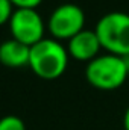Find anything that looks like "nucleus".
I'll list each match as a JSON object with an SVG mask.
<instances>
[{"label":"nucleus","instance_id":"1","mask_svg":"<svg viewBox=\"0 0 129 130\" xmlns=\"http://www.w3.org/2000/svg\"><path fill=\"white\" fill-rule=\"evenodd\" d=\"M68 52L58 39L44 38L31 47L29 67L44 80L61 77L68 67Z\"/></svg>","mask_w":129,"mask_h":130},{"label":"nucleus","instance_id":"2","mask_svg":"<svg viewBox=\"0 0 129 130\" xmlns=\"http://www.w3.org/2000/svg\"><path fill=\"white\" fill-rule=\"evenodd\" d=\"M129 76L125 59L117 55L103 53L90 61L85 68V77L97 89L112 91L120 88Z\"/></svg>","mask_w":129,"mask_h":130},{"label":"nucleus","instance_id":"3","mask_svg":"<svg viewBox=\"0 0 129 130\" xmlns=\"http://www.w3.org/2000/svg\"><path fill=\"white\" fill-rule=\"evenodd\" d=\"M94 30L106 53L122 58L129 55V14L119 11L105 14L97 21Z\"/></svg>","mask_w":129,"mask_h":130},{"label":"nucleus","instance_id":"4","mask_svg":"<svg viewBox=\"0 0 129 130\" xmlns=\"http://www.w3.org/2000/svg\"><path fill=\"white\" fill-rule=\"evenodd\" d=\"M47 29L55 39H70L85 29V14L79 5L61 3L56 6L49 20Z\"/></svg>","mask_w":129,"mask_h":130},{"label":"nucleus","instance_id":"5","mask_svg":"<svg viewBox=\"0 0 129 130\" xmlns=\"http://www.w3.org/2000/svg\"><path fill=\"white\" fill-rule=\"evenodd\" d=\"M8 24L12 38L29 47L44 39L46 24L36 9H15Z\"/></svg>","mask_w":129,"mask_h":130},{"label":"nucleus","instance_id":"6","mask_svg":"<svg viewBox=\"0 0 129 130\" xmlns=\"http://www.w3.org/2000/svg\"><path fill=\"white\" fill-rule=\"evenodd\" d=\"M102 50L99 36L96 30H90V29H84L78 35H74L73 38H70L67 41V52L71 58L78 59V61H85L90 62L94 58L99 56Z\"/></svg>","mask_w":129,"mask_h":130},{"label":"nucleus","instance_id":"7","mask_svg":"<svg viewBox=\"0 0 129 130\" xmlns=\"http://www.w3.org/2000/svg\"><path fill=\"white\" fill-rule=\"evenodd\" d=\"M31 47L11 38L0 44V64L8 68H21L29 65Z\"/></svg>","mask_w":129,"mask_h":130},{"label":"nucleus","instance_id":"8","mask_svg":"<svg viewBox=\"0 0 129 130\" xmlns=\"http://www.w3.org/2000/svg\"><path fill=\"white\" fill-rule=\"evenodd\" d=\"M0 130H26V126L17 115H5L0 118Z\"/></svg>","mask_w":129,"mask_h":130},{"label":"nucleus","instance_id":"9","mask_svg":"<svg viewBox=\"0 0 129 130\" xmlns=\"http://www.w3.org/2000/svg\"><path fill=\"white\" fill-rule=\"evenodd\" d=\"M12 14H14V5L11 3V0H0V26L9 23Z\"/></svg>","mask_w":129,"mask_h":130},{"label":"nucleus","instance_id":"10","mask_svg":"<svg viewBox=\"0 0 129 130\" xmlns=\"http://www.w3.org/2000/svg\"><path fill=\"white\" fill-rule=\"evenodd\" d=\"M43 0H11L17 9H36Z\"/></svg>","mask_w":129,"mask_h":130},{"label":"nucleus","instance_id":"11","mask_svg":"<svg viewBox=\"0 0 129 130\" xmlns=\"http://www.w3.org/2000/svg\"><path fill=\"white\" fill-rule=\"evenodd\" d=\"M123 127H125V130H129V106L125 112V117H123Z\"/></svg>","mask_w":129,"mask_h":130},{"label":"nucleus","instance_id":"12","mask_svg":"<svg viewBox=\"0 0 129 130\" xmlns=\"http://www.w3.org/2000/svg\"><path fill=\"white\" fill-rule=\"evenodd\" d=\"M123 59H125V64H126V67H128V71H129V55H128V56H125Z\"/></svg>","mask_w":129,"mask_h":130}]
</instances>
